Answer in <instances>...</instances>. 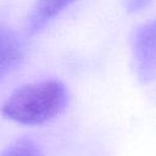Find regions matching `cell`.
<instances>
[{
  "instance_id": "6da1fadb",
  "label": "cell",
  "mask_w": 156,
  "mask_h": 156,
  "mask_svg": "<svg viewBox=\"0 0 156 156\" xmlns=\"http://www.w3.org/2000/svg\"><path fill=\"white\" fill-rule=\"evenodd\" d=\"M68 93L57 79H43L17 88L4 102V117L26 126L44 124L66 108Z\"/></svg>"
},
{
  "instance_id": "7a4b0ae2",
  "label": "cell",
  "mask_w": 156,
  "mask_h": 156,
  "mask_svg": "<svg viewBox=\"0 0 156 156\" xmlns=\"http://www.w3.org/2000/svg\"><path fill=\"white\" fill-rule=\"evenodd\" d=\"M132 61L135 76L141 83H149L155 77L156 67V27L155 22L136 27L132 34Z\"/></svg>"
},
{
  "instance_id": "3957f363",
  "label": "cell",
  "mask_w": 156,
  "mask_h": 156,
  "mask_svg": "<svg viewBox=\"0 0 156 156\" xmlns=\"http://www.w3.org/2000/svg\"><path fill=\"white\" fill-rule=\"evenodd\" d=\"M24 57V43L11 28L0 24V79L13 71Z\"/></svg>"
},
{
  "instance_id": "277c9868",
  "label": "cell",
  "mask_w": 156,
  "mask_h": 156,
  "mask_svg": "<svg viewBox=\"0 0 156 156\" xmlns=\"http://www.w3.org/2000/svg\"><path fill=\"white\" fill-rule=\"evenodd\" d=\"M76 0H37L27 18L26 30L29 35L40 32L50 21Z\"/></svg>"
},
{
  "instance_id": "5b68a950",
  "label": "cell",
  "mask_w": 156,
  "mask_h": 156,
  "mask_svg": "<svg viewBox=\"0 0 156 156\" xmlns=\"http://www.w3.org/2000/svg\"><path fill=\"white\" fill-rule=\"evenodd\" d=\"M0 156H43V151L33 139L20 138L7 145Z\"/></svg>"
},
{
  "instance_id": "8992f818",
  "label": "cell",
  "mask_w": 156,
  "mask_h": 156,
  "mask_svg": "<svg viewBox=\"0 0 156 156\" xmlns=\"http://www.w3.org/2000/svg\"><path fill=\"white\" fill-rule=\"evenodd\" d=\"M151 2H152V0H126L124 6L128 12L135 13V12H139V11L144 10L145 7H147Z\"/></svg>"
}]
</instances>
